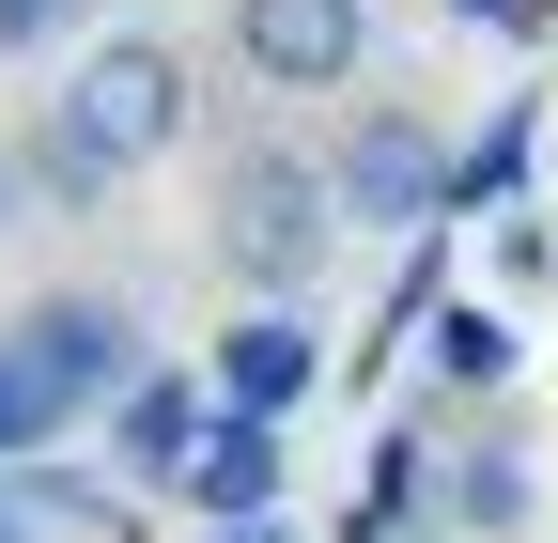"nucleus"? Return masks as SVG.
Segmentation results:
<instances>
[{
    "instance_id": "obj_1",
    "label": "nucleus",
    "mask_w": 558,
    "mask_h": 543,
    "mask_svg": "<svg viewBox=\"0 0 558 543\" xmlns=\"http://www.w3.org/2000/svg\"><path fill=\"white\" fill-rule=\"evenodd\" d=\"M186 124H202L186 47H171V32H94L78 62H62V94H47V124H32V141H47V156H78L94 186H124V171H156Z\"/></svg>"
},
{
    "instance_id": "obj_2",
    "label": "nucleus",
    "mask_w": 558,
    "mask_h": 543,
    "mask_svg": "<svg viewBox=\"0 0 558 543\" xmlns=\"http://www.w3.org/2000/svg\"><path fill=\"white\" fill-rule=\"evenodd\" d=\"M326 249H341V171L295 156V141H233L218 156V264H233L248 295L295 311L326 280Z\"/></svg>"
},
{
    "instance_id": "obj_3",
    "label": "nucleus",
    "mask_w": 558,
    "mask_h": 543,
    "mask_svg": "<svg viewBox=\"0 0 558 543\" xmlns=\"http://www.w3.org/2000/svg\"><path fill=\"white\" fill-rule=\"evenodd\" d=\"M341 171V218H357V233H450L465 218V156L435 141V109H357V141H341L326 156Z\"/></svg>"
},
{
    "instance_id": "obj_4",
    "label": "nucleus",
    "mask_w": 558,
    "mask_h": 543,
    "mask_svg": "<svg viewBox=\"0 0 558 543\" xmlns=\"http://www.w3.org/2000/svg\"><path fill=\"white\" fill-rule=\"evenodd\" d=\"M0 342H16L62 403H124L140 373H156V342H140V311L124 295H94V280H62V295H32L16 326H0Z\"/></svg>"
},
{
    "instance_id": "obj_5",
    "label": "nucleus",
    "mask_w": 558,
    "mask_h": 543,
    "mask_svg": "<svg viewBox=\"0 0 558 543\" xmlns=\"http://www.w3.org/2000/svg\"><path fill=\"white\" fill-rule=\"evenodd\" d=\"M373 62V0H233V79L248 94H341Z\"/></svg>"
},
{
    "instance_id": "obj_6",
    "label": "nucleus",
    "mask_w": 558,
    "mask_h": 543,
    "mask_svg": "<svg viewBox=\"0 0 558 543\" xmlns=\"http://www.w3.org/2000/svg\"><path fill=\"white\" fill-rule=\"evenodd\" d=\"M171 497H186L202 528H248V512H279V420H248V403H218Z\"/></svg>"
},
{
    "instance_id": "obj_7",
    "label": "nucleus",
    "mask_w": 558,
    "mask_h": 543,
    "mask_svg": "<svg viewBox=\"0 0 558 543\" xmlns=\"http://www.w3.org/2000/svg\"><path fill=\"white\" fill-rule=\"evenodd\" d=\"M311 373H326V342H311L279 295H264V311H233V342H218V403L279 420V403H311Z\"/></svg>"
},
{
    "instance_id": "obj_8",
    "label": "nucleus",
    "mask_w": 558,
    "mask_h": 543,
    "mask_svg": "<svg viewBox=\"0 0 558 543\" xmlns=\"http://www.w3.org/2000/svg\"><path fill=\"white\" fill-rule=\"evenodd\" d=\"M202 420H218V388H186V373H140V388L109 403V450H124V466H156V482H186Z\"/></svg>"
},
{
    "instance_id": "obj_9",
    "label": "nucleus",
    "mask_w": 558,
    "mask_h": 543,
    "mask_svg": "<svg viewBox=\"0 0 558 543\" xmlns=\"http://www.w3.org/2000/svg\"><path fill=\"white\" fill-rule=\"evenodd\" d=\"M512 358H527V342H512V311H481V295L435 311V388H512Z\"/></svg>"
},
{
    "instance_id": "obj_10",
    "label": "nucleus",
    "mask_w": 558,
    "mask_h": 543,
    "mask_svg": "<svg viewBox=\"0 0 558 543\" xmlns=\"http://www.w3.org/2000/svg\"><path fill=\"white\" fill-rule=\"evenodd\" d=\"M62 420H78V403H62V388H47V373H32L16 342H0V466H32V450H47Z\"/></svg>"
},
{
    "instance_id": "obj_11",
    "label": "nucleus",
    "mask_w": 558,
    "mask_h": 543,
    "mask_svg": "<svg viewBox=\"0 0 558 543\" xmlns=\"http://www.w3.org/2000/svg\"><path fill=\"white\" fill-rule=\"evenodd\" d=\"M450 512H465V528H527V466H512V450L450 466Z\"/></svg>"
},
{
    "instance_id": "obj_12",
    "label": "nucleus",
    "mask_w": 558,
    "mask_h": 543,
    "mask_svg": "<svg viewBox=\"0 0 558 543\" xmlns=\"http://www.w3.org/2000/svg\"><path fill=\"white\" fill-rule=\"evenodd\" d=\"M0 47H94V0H0Z\"/></svg>"
},
{
    "instance_id": "obj_13",
    "label": "nucleus",
    "mask_w": 558,
    "mask_h": 543,
    "mask_svg": "<svg viewBox=\"0 0 558 543\" xmlns=\"http://www.w3.org/2000/svg\"><path fill=\"white\" fill-rule=\"evenodd\" d=\"M512 171H527V124H481V141H465V202H497Z\"/></svg>"
},
{
    "instance_id": "obj_14",
    "label": "nucleus",
    "mask_w": 558,
    "mask_h": 543,
    "mask_svg": "<svg viewBox=\"0 0 558 543\" xmlns=\"http://www.w3.org/2000/svg\"><path fill=\"white\" fill-rule=\"evenodd\" d=\"M16 218H47V186H32V141H0V233Z\"/></svg>"
},
{
    "instance_id": "obj_15",
    "label": "nucleus",
    "mask_w": 558,
    "mask_h": 543,
    "mask_svg": "<svg viewBox=\"0 0 558 543\" xmlns=\"http://www.w3.org/2000/svg\"><path fill=\"white\" fill-rule=\"evenodd\" d=\"M465 32H558V0H450Z\"/></svg>"
},
{
    "instance_id": "obj_16",
    "label": "nucleus",
    "mask_w": 558,
    "mask_h": 543,
    "mask_svg": "<svg viewBox=\"0 0 558 543\" xmlns=\"http://www.w3.org/2000/svg\"><path fill=\"white\" fill-rule=\"evenodd\" d=\"M0 543H32V482H0Z\"/></svg>"
},
{
    "instance_id": "obj_17",
    "label": "nucleus",
    "mask_w": 558,
    "mask_h": 543,
    "mask_svg": "<svg viewBox=\"0 0 558 543\" xmlns=\"http://www.w3.org/2000/svg\"><path fill=\"white\" fill-rule=\"evenodd\" d=\"M218 543H279V512H248V528H218Z\"/></svg>"
}]
</instances>
